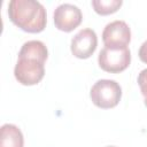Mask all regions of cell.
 I'll list each match as a JSON object with an SVG mask.
<instances>
[{
  "instance_id": "obj_3",
  "label": "cell",
  "mask_w": 147,
  "mask_h": 147,
  "mask_svg": "<svg viewBox=\"0 0 147 147\" xmlns=\"http://www.w3.org/2000/svg\"><path fill=\"white\" fill-rule=\"evenodd\" d=\"M99 67L110 74H118L125 70L131 62V52L127 47L105 46L98 57Z\"/></svg>"
},
{
  "instance_id": "obj_2",
  "label": "cell",
  "mask_w": 147,
  "mask_h": 147,
  "mask_svg": "<svg viewBox=\"0 0 147 147\" xmlns=\"http://www.w3.org/2000/svg\"><path fill=\"white\" fill-rule=\"evenodd\" d=\"M90 98L92 102L101 109L114 108L122 98V88L119 84L113 79H100L92 86Z\"/></svg>"
},
{
  "instance_id": "obj_7",
  "label": "cell",
  "mask_w": 147,
  "mask_h": 147,
  "mask_svg": "<svg viewBox=\"0 0 147 147\" xmlns=\"http://www.w3.org/2000/svg\"><path fill=\"white\" fill-rule=\"evenodd\" d=\"M98 37L94 30L83 29L71 39V53L78 59L90 57L96 49Z\"/></svg>"
},
{
  "instance_id": "obj_6",
  "label": "cell",
  "mask_w": 147,
  "mask_h": 147,
  "mask_svg": "<svg viewBox=\"0 0 147 147\" xmlns=\"http://www.w3.org/2000/svg\"><path fill=\"white\" fill-rule=\"evenodd\" d=\"M102 40L105 46L127 47L131 40V30L124 21H113L105 26L102 31Z\"/></svg>"
},
{
  "instance_id": "obj_13",
  "label": "cell",
  "mask_w": 147,
  "mask_h": 147,
  "mask_svg": "<svg viewBox=\"0 0 147 147\" xmlns=\"http://www.w3.org/2000/svg\"><path fill=\"white\" fill-rule=\"evenodd\" d=\"M107 147H116V146H107Z\"/></svg>"
},
{
  "instance_id": "obj_5",
  "label": "cell",
  "mask_w": 147,
  "mask_h": 147,
  "mask_svg": "<svg viewBox=\"0 0 147 147\" xmlns=\"http://www.w3.org/2000/svg\"><path fill=\"white\" fill-rule=\"evenodd\" d=\"M55 28L63 32H70L76 29L83 20L82 10L71 3H62L54 10Z\"/></svg>"
},
{
  "instance_id": "obj_8",
  "label": "cell",
  "mask_w": 147,
  "mask_h": 147,
  "mask_svg": "<svg viewBox=\"0 0 147 147\" xmlns=\"http://www.w3.org/2000/svg\"><path fill=\"white\" fill-rule=\"evenodd\" d=\"M21 130L14 124H3L0 130V147H23Z\"/></svg>"
},
{
  "instance_id": "obj_11",
  "label": "cell",
  "mask_w": 147,
  "mask_h": 147,
  "mask_svg": "<svg viewBox=\"0 0 147 147\" xmlns=\"http://www.w3.org/2000/svg\"><path fill=\"white\" fill-rule=\"evenodd\" d=\"M138 84H139L141 94L144 96L145 106L147 107V69H144L140 71L139 76H138Z\"/></svg>"
},
{
  "instance_id": "obj_10",
  "label": "cell",
  "mask_w": 147,
  "mask_h": 147,
  "mask_svg": "<svg viewBox=\"0 0 147 147\" xmlns=\"http://www.w3.org/2000/svg\"><path fill=\"white\" fill-rule=\"evenodd\" d=\"M92 7L94 11L99 15H109L119 9L123 1L122 0H92Z\"/></svg>"
},
{
  "instance_id": "obj_1",
  "label": "cell",
  "mask_w": 147,
  "mask_h": 147,
  "mask_svg": "<svg viewBox=\"0 0 147 147\" xmlns=\"http://www.w3.org/2000/svg\"><path fill=\"white\" fill-rule=\"evenodd\" d=\"M8 16L16 26L29 33L41 32L47 23L45 7L34 0H11Z\"/></svg>"
},
{
  "instance_id": "obj_4",
  "label": "cell",
  "mask_w": 147,
  "mask_h": 147,
  "mask_svg": "<svg viewBox=\"0 0 147 147\" xmlns=\"http://www.w3.org/2000/svg\"><path fill=\"white\" fill-rule=\"evenodd\" d=\"M45 75V62L34 59L18 57L14 68V76L25 86L38 84Z\"/></svg>"
},
{
  "instance_id": "obj_9",
  "label": "cell",
  "mask_w": 147,
  "mask_h": 147,
  "mask_svg": "<svg viewBox=\"0 0 147 147\" xmlns=\"http://www.w3.org/2000/svg\"><path fill=\"white\" fill-rule=\"evenodd\" d=\"M48 56V51L45 44L40 40H29L23 44L18 52V57H28L45 62Z\"/></svg>"
},
{
  "instance_id": "obj_12",
  "label": "cell",
  "mask_w": 147,
  "mask_h": 147,
  "mask_svg": "<svg viewBox=\"0 0 147 147\" xmlns=\"http://www.w3.org/2000/svg\"><path fill=\"white\" fill-rule=\"evenodd\" d=\"M139 57L144 63H147V40L144 41L139 48Z\"/></svg>"
}]
</instances>
